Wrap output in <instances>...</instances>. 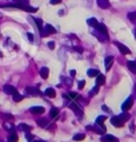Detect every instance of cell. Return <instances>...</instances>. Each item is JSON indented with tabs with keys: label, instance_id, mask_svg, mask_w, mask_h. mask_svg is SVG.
<instances>
[{
	"label": "cell",
	"instance_id": "obj_14",
	"mask_svg": "<svg viewBox=\"0 0 136 142\" xmlns=\"http://www.w3.org/2000/svg\"><path fill=\"white\" fill-rule=\"evenodd\" d=\"M112 63H114V58H112V56H107V58H106V62H104V65H106V70H107V71L111 68Z\"/></svg>",
	"mask_w": 136,
	"mask_h": 142
},
{
	"label": "cell",
	"instance_id": "obj_44",
	"mask_svg": "<svg viewBox=\"0 0 136 142\" xmlns=\"http://www.w3.org/2000/svg\"><path fill=\"white\" fill-rule=\"evenodd\" d=\"M133 35H135V38H136V30L133 31Z\"/></svg>",
	"mask_w": 136,
	"mask_h": 142
},
{
	"label": "cell",
	"instance_id": "obj_11",
	"mask_svg": "<svg viewBox=\"0 0 136 142\" xmlns=\"http://www.w3.org/2000/svg\"><path fill=\"white\" fill-rule=\"evenodd\" d=\"M104 82H106V76H104V75L99 74L98 76H96V86H99V87H100L101 84H104Z\"/></svg>",
	"mask_w": 136,
	"mask_h": 142
},
{
	"label": "cell",
	"instance_id": "obj_16",
	"mask_svg": "<svg viewBox=\"0 0 136 142\" xmlns=\"http://www.w3.org/2000/svg\"><path fill=\"white\" fill-rule=\"evenodd\" d=\"M48 74H50V70H48L47 67H42V68H40V75H42L43 79H47Z\"/></svg>",
	"mask_w": 136,
	"mask_h": 142
},
{
	"label": "cell",
	"instance_id": "obj_7",
	"mask_svg": "<svg viewBox=\"0 0 136 142\" xmlns=\"http://www.w3.org/2000/svg\"><path fill=\"white\" fill-rule=\"evenodd\" d=\"M29 111L32 114H43L44 113V107H42V106H34V107L29 109Z\"/></svg>",
	"mask_w": 136,
	"mask_h": 142
},
{
	"label": "cell",
	"instance_id": "obj_33",
	"mask_svg": "<svg viewBox=\"0 0 136 142\" xmlns=\"http://www.w3.org/2000/svg\"><path fill=\"white\" fill-rule=\"evenodd\" d=\"M40 35H42V36L44 38V36H47V35H50V34H48L47 31H45V28H40Z\"/></svg>",
	"mask_w": 136,
	"mask_h": 142
},
{
	"label": "cell",
	"instance_id": "obj_20",
	"mask_svg": "<svg viewBox=\"0 0 136 142\" xmlns=\"http://www.w3.org/2000/svg\"><path fill=\"white\" fill-rule=\"evenodd\" d=\"M8 142H18V134L11 133V136L8 137Z\"/></svg>",
	"mask_w": 136,
	"mask_h": 142
},
{
	"label": "cell",
	"instance_id": "obj_42",
	"mask_svg": "<svg viewBox=\"0 0 136 142\" xmlns=\"http://www.w3.org/2000/svg\"><path fill=\"white\" fill-rule=\"evenodd\" d=\"M28 39L31 42H34V36H32V34H28Z\"/></svg>",
	"mask_w": 136,
	"mask_h": 142
},
{
	"label": "cell",
	"instance_id": "obj_1",
	"mask_svg": "<svg viewBox=\"0 0 136 142\" xmlns=\"http://www.w3.org/2000/svg\"><path fill=\"white\" fill-rule=\"evenodd\" d=\"M3 91L5 94H8V95H15V94H18V90H16L13 86H11V84H5L3 87Z\"/></svg>",
	"mask_w": 136,
	"mask_h": 142
},
{
	"label": "cell",
	"instance_id": "obj_27",
	"mask_svg": "<svg viewBox=\"0 0 136 142\" xmlns=\"http://www.w3.org/2000/svg\"><path fill=\"white\" fill-rule=\"evenodd\" d=\"M12 97H13V101H15V102H20V101L24 98L23 95H20L19 93H18V94H15V95H12Z\"/></svg>",
	"mask_w": 136,
	"mask_h": 142
},
{
	"label": "cell",
	"instance_id": "obj_34",
	"mask_svg": "<svg viewBox=\"0 0 136 142\" xmlns=\"http://www.w3.org/2000/svg\"><path fill=\"white\" fill-rule=\"evenodd\" d=\"M84 86H85V82H84V81H80V82L77 83V87H79V89H83Z\"/></svg>",
	"mask_w": 136,
	"mask_h": 142
},
{
	"label": "cell",
	"instance_id": "obj_43",
	"mask_svg": "<svg viewBox=\"0 0 136 142\" xmlns=\"http://www.w3.org/2000/svg\"><path fill=\"white\" fill-rule=\"evenodd\" d=\"M31 142H45V141H31Z\"/></svg>",
	"mask_w": 136,
	"mask_h": 142
},
{
	"label": "cell",
	"instance_id": "obj_18",
	"mask_svg": "<svg viewBox=\"0 0 136 142\" xmlns=\"http://www.w3.org/2000/svg\"><path fill=\"white\" fill-rule=\"evenodd\" d=\"M107 119V117L106 115H100V117H98L96 118V125H100V126H103L104 125V121Z\"/></svg>",
	"mask_w": 136,
	"mask_h": 142
},
{
	"label": "cell",
	"instance_id": "obj_8",
	"mask_svg": "<svg viewBox=\"0 0 136 142\" xmlns=\"http://www.w3.org/2000/svg\"><path fill=\"white\" fill-rule=\"evenodd\" d=\"M69 109L71 110H74V111H75V114L80 118V117H83V111H82V110H80L79 107H77V105H75V103H71L69 105Z\"/></svg>",
	"mask_w": 136,
	"mask_h": 142
},
{
	"label": "cell",
	"instance_id": "obj_26",
	"mask_svg": "<svg viewBox=\"0 0 136 142\" xmlns=\"http://www.w3.org/2000/svg\"><path fill=\"white\" fill-rule=\"evenodd\" d=\"M84 138H85L84 134H75V136H74V139H75V141H82V139H84Z\"/></svg>",
	"mask_w": 136,
	"mask_h": 142
},
{
	"label": "cell",
	"instance_id": "obj_17",
	"mask_svg": "<svg viewBox=\"0 0 136 142\" xmlns=\"http://www.w3.org/2000/svg\"><path fill=\"white\" fill-rule=\"evenodd\" d=\"M127 67L130 68L133 74H136V62H132V60H130V62H127Z\"/></svg>",
	"mask_w": 136,
	"mask_h": 142
},
{
	"label": "cell",
	"instance_id": "obj_3",
	"mask_svg": "<svg viewBox=\"0 0 136 142\" xmlns=\"http://www.w3.org/2000/svg\"><path fill=\"white\" fill-rule=\"evenodd\" d=\"M88 129L90 130H95L96 133L99 134H106V126H100V125H96V126H88Z\"/></svg>",
	"mask_w": 136,
	"mask_h": 142
},
{
	"label": "cell",
	"instance_id": "obj_23",
	"mask_svg": "<svg viewBox=\"0 0 136 142\" xmlns=\"http://www.w3.org/2000/svg\"><path fill=\"white\" fill-rule=\"evenodd\" d=\"M88 24H90L91 27H98L99 26V23H98V20H96V19H88Z\"/></svg>",
	"mask_w": 136,
	"mask_h": 142
},
{
	"label": "cell",
	"instance_id": "obj_22",
	"mask_svg": "<svg viewBox=\"0 0 136 142\" xmlns=\"http://www.w3.org/2000/svg\"><path fill=\"white\" fill-rule=\"evenodd\" d=\"M19 129L23 130V131H29V130H31V126H28V125H26V123H20V125H19Z\"/></svg>",
	"mask_w": 136,
	"mask_h": 142
},
{
	"label": "cell",
	"instance_id": "obj_29",
	"mask_svg": "<svg viewBox=\"0 0 136 142\" xmlns=\"http://www.w3.org/2000/svg\"><path fill=\"white\" fill-rule=\"evenodd\" d=\"M4 127H5L7 130H10L11 133H13V126H12L11 123H4Z\"/></svg>",
	"mask_w": 136,
	"mask_h": 142
},
{
	"label": "cell",
	"instance_id": "obj_19",
	"mask_svg": "<svg viewBox=\"0 0 136 142\" xmlns=\"http://www.w3.org/2000/svg\"><path fill=\"white\" fill-rule=\"evenodd\" d=\"M58 115H59V110L56 107H52L51 111H50V118H56Z\"/></svg>",
	"mask_w": 136,
	"mask_h": 142
},
{
	"label": "cell",
	"instance_id": "obj_5",
	"mask_svg": "<svg viewBox=\"0 0 136 142\" xmlns=\"http://www.w3.org/2000/svg\"><path fill=\"white\" fill-rule=\"evenodd\" d=\"M111 123L115 126V127H122V126L124 125V122L120 119V117H114V118H111Z\"/></svg>",
	"mask_w": 136,
	"mask_h": 142
},
{
	"label": "cell",
	"instance_id": "obj_38",
	"mask_svg": "<svg viewBox=\"0 0 136 142\" xmlns=\"http://www.w3.org/2000/svg\"><path fill=\"white\" fill-rule=\"evenodd\" d=\"M26 137H27V139H34V136H32V134H29L28 131H27V134H26Z\"/></svg>",
	"mask_w": 136,
	"mask_h": 142
},
{
	"label": "cell",
	"instance_id": "obj_15",
	"mask_svg": "<svg viewBox=\"0 0 136 142\" xmlns=\"http://www.w3.org/2000/svg\"><path fill=\"white\" fill-rule=\"evenodd\" d=\"M99 74H100V73H99V71L96 70V68H90V70L87 71V75H88V76H91V78H93V76L96 78Z\"/></svg>",
	"mask_w": 136,
	"mask_h": 142
},
{
	"label": "cell",
	"instance_id": "obj_30",
	"mask_svg": "<svg viewBox=\"0 0 136 142\" xmlns=\"http://www.w3.org/2000/svg\"><path fill=\"white\" fill-rule=\"evenodd\" d=\"M35 22H36V24H37L39 30L43 28V20H42V19H35Z\"/></svg>",
	"mask_w": 136,
	"mask_h": 142
},
{
	"label": "cell",
	"instance_id": "obj_35",
	"mask_svg": "<svg viewBox=\"0 0 136 142\" xmlns=\"http://www.w3.org/2000/svg\"><path fill=\"white\" fill-rule=\"evenodd\" d=\"M48 47H50L51 50H53L55 48V42H48Z\"/></svg>",
	"mask_w": 136,
	"mask_h": 142
},
{
	"label": "cell",
	"instance_id": "obj_36",
	"mask_svg": "<svg viewBox=\"0 0 136 142\" xmlns=\"http://www.w3.org/2000/svg\"><path fill=\"white\" fill-rule=\"evenodd\" d=\"M2 117H4V118H7V119H11V118H13L11 114H2Z\"/></svg>",
	"mask_w": 136,
	"mask_h": 142
},
{
	"label": "cell",
	"instance_id": "obj_41",
	"mask_svg": "<svg viewBox=\"0 0 136 142\" xmlns=\"http://www.w3.org/2000/svg\"><path fill=\"white\" fill-rule=\"evenodd\" d=\"M74 50H76L79 52H83V48H80V47H74Z\"/></svg>",
	"mask_w": 136,
	"mask_h": 142
},
{
	"label": "cell",
	"instance_id": "obj_13",
	"mask_svg": "<svg viewBox=\"0 0 136 142\" xmlns=\"http://www.w3.org/2000/svg\"><path fill=\"white\" fill-rule=\"evenodd\" d=\"M96 2H98V5L100 7V8H108L109 7L108 0H96Z\"/></svg>",
	"mask_w": 136,
	"mask_h": 142
},
{
	"label": "cell",
	"instance_id": "obj_12",
	"mask_svg": "<svg viewBox=\"0 0 136 142\" xmlns=\"http://www.w3.org/2000/svg\"><path fill=\"white\" fill-rule=\"evenodd\" d=\"M44 94L47 97H50V98H55L56 97V91H55V89H51V87H48L45 91H44Z\"/></svg>",
	"mask_w": 136,
	"mask_h": 142
},
{
	"label": "cell",
	"instance_id": "obj_24",
	"mask_svg": "<svg viewBox=\"0 0 136 142\" xmlns=\"http://www.w3.org/2000/svg\"><path fill=\"white\" fill-rule=\"evenodd\" d=\"M119 117H120V119H122L123 122H124V121H128V119H130V114H128L127 111H124L122 115H119Z\"/></svg>",
	"mask_w": 136,
	"mask_h": 142
},
{
	"label": "cell",
	"instance_id": "obj_28",
	"mask_svg": "<svg viewBox=\"0 0 136 142\" xmlns=\"http://www.w3.org/2000/svg\"><path fill=\"white\" fill-rule=\"evenodd\" d=\"M37 125L42 126V127H45V126H47V119H39L37 121Z\"/></svg>",
	"mask_w": 136,
	"mask_h": 142
},
{
	"label": "cell",
	"instance_id": "obj_10",
	"mask_svg": "<svg viewBox=\"0 0 136 142\" xmlns=\"http://www.w3.org/2000/svg\"><path fill=\"white\" fill-rule=\"evenodd\" d=\"M116 138L114 136H111V134H103L101 136V141L103 142H112V141H115Z\"/></svg>",
	"mask_w": 136,
	"mask_h": 142
},
{
	"label": "cell",
	"instance_id": "obj_37",
	"mask_svg": "<svg viewBox=\"0 0 136 142\" xmlns=\"http://www.w3.org/2000/svg\"><path fill=\"white\" fill-rule=\"evenodd\" d=\"M60 3H61V0H51V4H53V5L55 4H60Z\"/></svg>",
	"mask_w": 136,
	"mask_h": 142
},
{
	"label": "cell",
	"instance_id": "obj_6",
	"mask_svg": "<svg viewBox=\"0 0 136 142\" xmlns=\"http://www.w3.org/2000/svg\"><path fill=\"white\" fill-rule=\"evenodd\" d=\"M26 93L29 94V95H34V97L40 95V90L36 89V87H27V89H26Z\"/></svg>",
	"mask_w": 136,
	"mask_h": 142
},
{
	"label": "cell",
	"instance_id": "obj_4",
	"mask_svg": "<svg viewBox=\"0 0 136 142\" xmlns=\"http://www.w3.org/2000/svg\"><path fill=\"white\" fill-rule=\"evenodd\" d=\"M132 105H133V99L132 98H128L124 103L122 105V109H123V111H128L131 107H132Z\"/></svg>",
	"mask_w": 136,
	"mask_h": 142
},
{
	"label": "cell",
	"instance_id": "obj_32",
	"mask_svg": "<svg viewBox=\"0 0 136 142\" xmlns=\"http://www.w3.org/2000/svg\"><path fill=\"white\" fill-rule=\"evenodd\" d=\"M68 98H71V99H75V98H77V94L76 93H68Z\"/></svg>",
	"mask_w": 136,
	"mask_h": 142
},
{
	"label": "cell",
	"instance_id": "obj_9",
	"mask_svg": "<svg viewBox=\"0 0 136 142\" xmlns=\"http://www.w3.org/2000/svg\"><path fill=\"white\" fill-rule=\"evenodd\" d=\"M96 28L99 30V32H100V34L104 35V39L107 40V39H108V34H107V28H106V26H104V24H100V23H99V26L96 27Z\"/></svg>",
	"mask_w": 136,
	"mask_h": 142
},
{
	"label": "cell",
	"instance_id": "obj_39",
	"mask_svg": "<svg viewBox=\"0 0 136 142\" xmlns=\"http://www.w3.org/2000/svg\"><path fill=\"white\" fill-rule=\"evenodd\" d=\"M15 3H23V4H27V0H13Z\"/></svg>",
	"mask_w": 136,
	"mask_h": 142
},
{
	"label": "cell",
	"instance_id": "obj_21",
	"mask_svg": "<svg viewBox=\"0 0 136 142\" xmlns=\"http://www.w3.org/2000/svg\"><path fill=\"white\" fill-rule=\"evenodd\" d=\"M44 28H45V31H47L48 34H56V30H55V28H53L51 24H47Z\"/></svg>",
	"mask_w": 136,
	"mask_h": 142
},
{
	"label": "cell",
	"instance_id": "obj_25",
	"mask_svg": "<svg viewBox=\"0 0 136 142\" xmlns=\"http://www.w3.org/2000/svg\"><path fill=\"white\" fill-rule=\"evenodd\" d=\"M128 19H130L131 22H136V11H135V12H130V13H128Z\"/></svg>",
	"mask_w": 136,
	"mask_h": 142
},
{
	"label": "cell",
	"instance_id": "obj_31",
	"mask_svg": "<svg viewBox=\"0 0 136 142\" xmlns=\"http://www.w3.org/2000/svg\"><path fill=\"white\" fill-rule=\"evenodd\" d=\"M98 91H99V86H96L95 89H92L91 91H90V95L92 97V95H95V94H98Z\"/></svg>",
	"mask_w": 136,
	"mask_h": 142
},
{
	"label": "cell",
	"instance_id": "obj_40",
	"mask_svg": "<svg viewBox=\"0 0 136 142\" xmlns=\"http://www.w3.org/2000/svg\"><path fill=\"white\" fill-rule=\"evenodd\" d=\"M75 74H76L75 70H71V71H69V75H71V76H75Z\"/></svg>",
	"mask_w": 136,
	"mask_h": 142
},
{
	"label": "cell",
	"instance_id": "obj_2",
	"mask_svg": "<svg viewBox=\"0 0 136 142\" xmlns=\"http://www.w3.org/2000/svg\"><path fill=\"white\" fill-rule=\"evenodd\" d=\"M115 44H116V47H117V48H119V51L122 52V54H124V55H130V54H131V50L128 48V47H125L124 44H122V43H119V42H116Z\"/></svg>",
	"mask_w": 136,
	"mask_h": 142
},
{
	"label": "cell",
	"instance_id": "obj_45",
	"mask_svg": "<svg viewBox=\"0 0 136 142\" xmlns=\"http://www.w3.org/2000/svg\"><path fill=\"white\" fill-rule=\"evenodd\" d=\"M112 142H119V141H117V139H115V141H112Z\"/></svg>",
	"mask_w": 136,
	"mask_h": 142
}]
</instances>
